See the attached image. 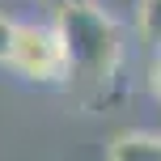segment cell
Masks as SVG:
<instances>
[{
	"label": "cell",
	"mask_w": 161,
	"mask_h": 161,
	"mask_svg": "<svg viewBox=\"0 0 161 161\" xmlns=\"http://www.w3.org/2000/svg\"><path fill=\"white\" fill-rule=\"evenodd\" d=\"M55 25L68 47V80L76 85H110L123 64V34L102 8L85 0H64L55 13Z\"/></svg>",
	"instance_id": "obj_1"
},
{
	"label": "cell",
	"mask_w": 161,
	"mask_h": 161,
	"mask_svg": "<svg viewBox=\"0 0 161 161\" xmlns=\"http://www.w3.org/2000/svg\"><path fill=\"white\" fill-rule=\"evenodd\" d=\"M8 68L34 85H68V47L55 21H17Z\"/></svg>",
	"instance_id": "obj_2"
},
{
	"label": "cell",
	"mask_w": 161,
	"mask_h": 161,
	"mask_svg": "<svg viewBox=\"0 0 161 161\" xmlns=\"http://www.w3.org/2000/svg\"><path fill=\"white\" fill-rule=\"evenodd\" d=\"M106 161H161L157 131H123L106 144Z\"/></svg>",
	"instance_id": "obj_3"
},
{
	"label": "cell",
	"mask_w": 161,
	"mask_h": 161,
	"mask_svg": "<svg viewBox=\"0 0 161 161\" xmlns=\"http://www.w3.org/2000/svg\"><path fill=\"white\" fill-rule=\"evenodd\" d=\"M136 30L144 42H153L161 51V0H140L136 4Z\"/></svg>",
	"instance_id": "obj_4"
},
{
	"label": "cell",
	"mask_w": 161,
	"mask_h": 161,
	"mask_svg": "<svg viewBox=\"0 0 161 161\" xmlns=\"http://www.w3.org/2000/svg\"><path fill=\"white\" fill-rule=\"evenodd\" d=\"M13 38H17V21L0 13V64H8V55H13Z\"/></svg>",
	"instance_id": "obj_5"
},
{
	"label": "cell",
	"mask_w": 161,
	"mask_h": 161,
	"mask_svg": "<svg viewBox=\"0 0 161 161\" xmlns=\"http://www.w3.org/2000/svg\"><path fill=\"white\" fill-rule=\"evenodd\" d=\"M148 89H153V97L161 102V51H157V59H153V68H148Z\"/></svg>",
	"instance_id": "obj_6"
},
{
	"label": "cell",
	"mask_w": 161,
	"mask_h": 161,
	"mask_svg": "<svg viewBox=\"0 0 161 161\" xmlns=\"http://www.w3.org/2000/svg\"><path fill=\"white\" fill-rule=\"evenodd\" d=\"M55 4H64V0H55Z\"/></svg>",
	"instance_id": "obj_7"
}]
</instances>
